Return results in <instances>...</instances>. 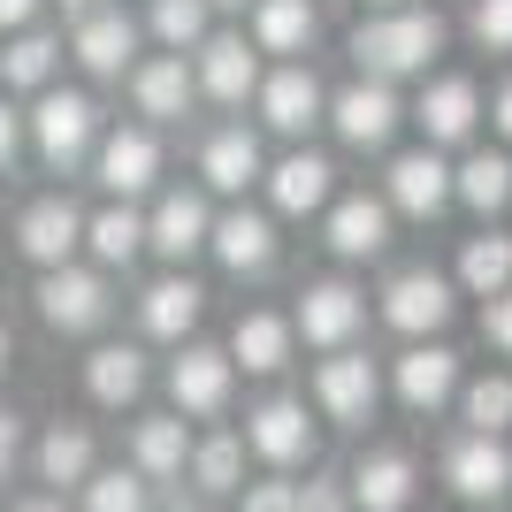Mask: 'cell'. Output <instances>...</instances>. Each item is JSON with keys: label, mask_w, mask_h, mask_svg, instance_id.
Masks as SVG:
<instances>
[{"label": "cell", "mask_w": 512, "mask_h": 512, "mask_svg": "<svg viewBox=\"0 0 512 512\" xmlns=\"http://www.w3.org/2000/svg\"><path fill=\"white\" fill-rule=\"evenodd\" d=\"M329 123H337V138L352 153H383L390 138H398V123H406V107H398V92H390L383 77H360V85H344L337 100H329Z\"/></svg>", "instance_id": "9"}, {"label": "cell", "mask_w": 512, "mask_h": 512, "mask_svg": "<svg viewBox=\"0 0 512 512\" xmlns=\"http://www.w3.org/2000/svg\"><path fill=\"white\" fill-rule=\"evenodd\" d=\"M123 85H130V107H138L153 130H161V123H184V115H192V100H199L192 62H184V54H169V46H161V54H138V69H130Z\"/></svg>", "instance_id": "12"}, {"label": "cell", "mask_w": 512, "mask_h": 512, "mask_svg": "<svg viewBox=\"0 0 512 512\" xmlns=\"http://www.w3.org/2000/svg\"><path fill=\"white\" fill-rule=\"evenodd\" d=\"M77 497H85V512H153V482L138 467H92Z\"/></svg>", "instance_id": "36"}, {"label": "cell", "mask_w": 512, "mask_h": 512, "mask_svg": "<svg viewBox=\"0 0 512 512\" xmlns=\"http://www.w3.org/2000/svg\"><path fill=\"white\" fill-rule=\"evenodd\" d=\"M92 467H100V444H92L85 421H54L39 444H31V474H39L54 497H62V490H85Z\"/></svg>", "instance_id": "21"}, {"label": "cell", "mask_w": 512, "mask_h": 512, "mask_svg": "<svg viewBox=\"0 0 512 512\" xmlns=\"http://www.w3.org/2000/svg\"><path fill=\"white\" fill-rule=\"evenodd\" d=\"M459 413H467L474 436H505L512 428V375H482V383L459 390Z\"/></svg>", "instance_id": "39"}, {"label": "cell", "mask_w": 512, "mask_h": 512, "mask_svg": "<svg viewBox=\"0 0 512 512\" xmlns=\"http://www.w3.org/2000/svg\"><path fill=\"white\" fill-rule=\"evenodd\" d=\"M329 192H337V169H329L321 153H283L276 169H268L276 214H314V207H329Z\"/></svg>", "instance_id": "30"}, {"label": "cell", "mask_w": 512, "mask_h": 512, "mask_svg": "<svg viewBox=\"0 0 512 512\" xmlns=\"http://www.w3.org/2000/svg\"><path fill=\"white\" fill-rule=\"evenodd\" d=\"M444 482L459 497H467V505H497V497L512 490V451L497 444V436H459V444L444 451Z\"/></svg>", "instance_id": "17"}, {"label": "cell", "mask_w": 512, "mask_h": 512, "mask_svg": "<svg viewBox=\"0 0 512 512\" xmlns=\"http://www.w3.org/2000/svg\"><path fill=\"white\" fill-rule=\"evenodd\" d=\"M245 451H260L268 467H299L314 459V421H306L299 398H268V406L245 413Z\"/></svg>", "instance_id": "18"}, {"label": "cell", "mask_w": 512, "mask_h": 512, "mask_svg": "<svg viewBox=\"0 0 512 512\" xmlns=\"http://www.w3.org/2000/svg\"><path fill=\"white\" fill-rule=\"evenodd\" d=\"M207 23H214V0H153L146 8V31L169 54H192L199 39H207Z\"/></svg>", "instance_id": "37"}, {"label": "cell", "mask_w": 512, "mask_h": 512, "mask_svg": "<svg viewBox=\"0 0 512 512\" xmlns=\"http://www.w3.org/2000/svg\"><path fill=\"white\" fill-rule=\"evenodd\" d=\"M367 8H413V0H367Z\"/></svg>", "instance_id": "51"}, {"label": "cell", "mask_w": 512, "mask_h": 512, "mask_svg": "<svg viewBox=\"0 0 512 512\" xmlns=\"http://www.w3.org/2000/svg\"><path fill=\"white\" fill-rule=\"evenodd\" d=\"M299 512H352V490L329 482V474H321V482H299Z\"/></svg>", "instance_id": "42"}, {"label": "cell", "mask_w": 512, "mask_h": 512, "mask_svg": "<svg viewBox=\"0 0 512 512\" xmlns=\"http://www.w3.org/2000/svg\"><path fill=\"white\" fill-rule=\"evenodd\" d=\"M482 337H490L497 352H505V360H512V291H497V299H482Z\"/></svg>", "instance_id": "43"}, {"label": "cell", "mask_w": 512, "mask_h": 512, "mask_svg": "<svg viewBox=\"0 0 512 512\" xmlns=\"http://www.w3.org/2000/svg\"><path fill=\"white\" fill-rule=\"evenodd\" d=\"M199 176H207V192L237 199V192L260 176V138H253L245 123H222L207 146H199Z\"/></svg>", "instance_id": "29"}, {"label": "cell", "mask_w": 512, "mask_h": 512, "mask_svg": "<svg viewBox=\"0 0 512 512\" xmlns=\"http://www.w3.org/2000/svg\"><path fill=\"white\" fill-rule=\"evenodd\" d=\"M352 505L360 512H406L413 505V459L406 451H367L352 467Z\"/></svg>", "instance_id": "32"}, {"label": "cell", "mask_w": 512, "mask_h": 512, "mask_svg": "<svg viewBox=\"0 0 512 512\" xmlns=\"http://www.w3.org/2000/svg\"><path fill=\"white\" fill-rule=\"evenodd\" d=\"M444 54V16L436 8H375V16L352 31V62H360V77H413V69H428Z\"/></svg>", "instance_id": "1"}, {"label": "cell", "mask_w": 512, "mask_h": 512, "mask_svg": "<svg viewBox=\"0 0 512 512\" xmlns=\"http://www.w3.org/2000/svg\"><path fill=\"white\" fill-rule=\"evenodd\" d=\"M490 123H497V138H505V146H512V77H505V85H497V100H490Z\"/></svg>", "instance_id": "47"}, {"label": "cell", "mask_w": 512, "mask_h": 512, "mask_svg": "<svg viewBox=\"0 0 512 512\" xmlns=\"http://www.w3.org/2000/svg\"><path fill=\"white\" fill-rule=\"evenodd\" d=\"M360 321H367V299H360L344 276H329V283H306V291H299V314H291V329H299L314 352H337V344L360 337Z\"/></svg>", "instance_id": "15"}, {"label": "cell", "mask_w": 512, "mask_h": 512, "mask_svg": "<svg viewBox=\"0 0 512 512\" xmlns=\"http://www.w3.org/2000/svg\"><path fill=\"white\" fill-rule=\"evenodd\" d=\"M192 490L199 497H230V490H245V436H230V428H214L207 444H192Z\"/></svg>", "instance_id": "35"}, {"label": "cell", "mask_w": 512, "mask_h": 512, "mask_svg": "<svg viewBox=\"0 0 512 512\" xmlns=\"http://www.w3.org/2000/svg\"><path fill=\"white\" fill-rule=\"evenodd\" d=\"M199 314H207V291H199L184 268L138 291V329H146V337H161V344H184V337L199 329Z\"/></svg>", "instance_id": "22"}, {"label": "cell", "mask_w": 512, "mask_h": 512, "mask_svg": "<svg viewBox=\"0 0 512 512\" xmlns=\"http://www.w3.org/2000/svg\"><path fill=\"white\" fill-rule=\"evenodd\" d=\"M467 31H474L482 54H512V0H474Z\"/></svg>", "instance_id": "40"}, {"label": "cell", "mask_w": 512, "mask_h": 512, "mask_svg": "<svg viewBox=\"0 0 512 512\" xmlns=\"http://www.w3.org/2000/svg\"><path fill=\"white\" fill-rule=\"evenodd\" d=\"M375 398H383V375H375V360L367 352H352V344H337L329 360L314 367V406L329 413V421H367L375 413Z\"/></svg>", "instance_id": "14"}, {"label": "cell", "mask_w": 512, "mask_h": 512, "mask_svg": "<svg viewBox=\"0 0 512 512\" xmlns=\"http://www.w3.org/2000/svg\"><path fill=\"white\" fill-rule=\"evenodd\" d=\"M130 467L146 474L153 490H161V482H184V467H192V428H184V413H146V421L130 428Z\"/></svg>", "instance_id": "23"}, {"label": "cell", "mask_w": 512, "mask_h": 512, "mask_svg": "<svg viewBox=\"0 0 512 512\" xmlns=\"http://www.w3.org/2000/svg\"><path fill=\"white\" fill-rule=\"evenodd\" d=\"M451 314H459V291H451V276H436V268H398V276H390L383 321L398 329V337H436Z\"/></svg>", "instance_id": "11"}, {"label": "cell", "mask_w": 512, "mask_h": 512, "mask_svg": "<svg viewBox=\"0 0 512 512\" xmlns=\"http://www.w3.org/2000/svg\"><path fill=\"white\" fill-rule=\"evenodd\" d=\"M16 512H69V505H62L54 490H46V497H31V505H16Z\"/></svg>", "instance_id": "49"}, {"label": "cell", "mask_w": 512, "mask_h": 512, "mask_svg": "<svg viewBox=\"0 0 512 512\" xmlns=\"http://www.w3.org/2000/svg\"><path fill=\"white\" fill-rule=\"evenodd\" d=\"M230 390H237V360L222 344H184L169 360V406L184 421H222L230 413Z\"/></svg>", "instance_id": "7"}, {"label": "cell", "mask_w": 512, "mask_h": 512, "mask_svg": "<svg viewBox=\"0 0 512 512\" xmlns=\"http://www.w3.org/2000/svg\"><path fill=\"white\" fill-rule=\"evenodd\" d=\"M62 39H69V62L85 69L92 85H123L130 69H138V39H146V23L130 16L123 0H107V8H92V16L62 23Z\"/></svg>", "instance_id": "4"}, {"label": "cell", "mask_w": 512, "mask_h": 512, "mask_svg": "<svg viewBox=\"0 0 512 512\" xmlns=\"http://www.w3.org/2000/svg\"><path fill=\"white\" fill-rule=\"evenodd\" d=\"M23 153H31V123H23V100H16V92H0V176L16 169Z\"/></svg>", "instance_id": "41"}, {"label": "cell", "mask_w": 512, "mask_h": 512, "mask_svg": "<svg viewBox=\"0 0 512 512\" xmlns=\"http://www.w3.org/2000/svg\"><path fill=\"white\" fill-rule=\"evenodd\" d=\"M16 367V337H8V321H0V375Z\"/></svg>", "instance_id": "50"}, {"label": "cell", "mask_w": 512, "mask_h": 512, "mask_svg": "<svg viewBox=\"0 0 512 512\" xmlns=\"http://www.w3.org/2000/svg\"><path fill=\"white\" fill-rule=\"evenodd\" d=\"M245 512H299V482H253Z\"/></svg>", "instance_id": "44"}, {"label": "cell", "mask_w": 512, "mask_h": 512, "mask_svg": "<svg viewBox=\"0 0 512 512\" xmlns=\"http://www.w3.org/2000/svg\"><path fill=\"white\" fill-rule=\"evenodd\" d=\"M31 306H39V321L54 329V337H100L107 314H115V291H107V268L62 260V268H39Z\"/></svg>", "instance_id": "3"}, {"label": "cell", "mask_w": 512, "mask_h": 512, "mask_svg": "<svg viewBox=\"0 0 512 512\" xmlns=\"http://www.w3.org/2000/svg\"><path fill=\"white\" fill-rule=\"evenodd\" d=\"M207 253L230 268V276H260L268 260H276V222L253 207H230V214H214V237H207Z\"/></svg>", "instance_id": "25"}, {"label": "cell", "mask_w": 512, "mask_h": 512, "mask_svg": "<svg viewBox=\"0 0 512 512\" xmlns=\"http://www.w3.org/2000/svg\"><path fill=\"white\" fill-rule=\"evenodd\" d=\"M62 62H69V39L54 23H23L0 39V92L16 100H39L46 85H62Z\"/></svg>", "instance_id": "10"}, {"label": "cell", "mask_w": 512, "mask_h": 512, "mask_svg": "<svg viewBox=\"0 0 512 512\" xmlns=\"http://www.w3.org/2000/svg\"><path fill=\"white\" fill-rule=\"evenodd\" d=\"M23 123H31V153H39V169L54 176H77L100 146V100L85 85H46L39 100H23Z\"/></svg>", "instance_id": "2"}, {"label": "cell", "mask_w": 512, "mask_h": 512, "mask_svg": "<svg viewBox=\"0 0 512 512\" xmlns=\"http://www.w3.org/2000/svg\"><path fill=\"white\" fill-rule=\"evenodd\" d=\"M23 467V413L16 406H0V482Z\"/></svg>", "instance_id": "45"}, {"label": "cell", "mask_w": 512, "mask_h": 512, "mask_svg": "<svg viewBox=\"0 0 512 512\" xmlns=\"http://www.w3.org/2000/svg\"><path fill=\"white\" fill-rule=\"evenodd\" d=\"M444 199H451V161L436 146H413V153H398L390 161V207H406V214H444Z\"/></svg>", "instance_id": "27"}, {"label": "cell", "mask_w": 512, "mask_h": 512, "mask_svg": "<svg viewBox=\"0 0 512 512\" xmlns=\"http://www.w3.org/2000/svg\"><path fill=\"white\" fill-rule=\"evenodd\" d=\"M291 321L283 314H237V329H230V360L245 367V375H283L291 367Z\"/></svg>", "instance_id": "31"}, {"label": "cell", "mask_w": 512, "mask_h": 512, "mask_svg": "<svg viewBox=\"0 0 512 512\" xmlns=\"http://www.w3.org/2000/svg\"><path fill=\"white\" fill-rule=\"evenodd\" d=\"M260 123L268 130H283V138H306V130L329 115V92H321V77L306 62H283L276 77H260Z\"/></svg>", "instance_id": "16"}, {"label": "cell", "mask_w": 512, "mask_h": 512, "mask_svg": "<svg viewBox=\"0 0 512 512\" xmlns=\"http://www.w3.org/2000/svg\"><path fill=\"white\" fill-rule=\"evenodd\" d=\"M16 253L31 260V268H62V260L85 253V207L54 184V192L23 199L16 207Z\"/></svg>", "instance_id": "6"}, {"label": "cell", "mask_w": 512, "mask_h": 512, "mask_svg": "<svg viewBox=\"0 0 512 512\" xmlns=\"http://www.w3.org/2000/svg\"><path fill=\"white\" fill-rule=\"evenodd\" d=\"M214 8H245V0H214Z\"/></svg>", "instance_id": "52"}, {"label": "cell", "mask_w": 512, "mask_h": 512, "mask_svg": "<svg viewBox=\"0 0 512 512\" xmlns=\"http://www.w3.org/2000/svg\"><path fill=\"white\" fill-rule=\"evenodd\" d=\"M62 8V23H77V16H92V8H107V0H54Z\"/></svg>", "instance_id": "48"}, {"label": "cell", "mask_w": 512, "mask_h": 512, "mask_svg": "<svg viewBox=\"0 0 512 512\" xmlns=\"http://www.w3.org/2000/svg\"><path fill=\"white\" fill-rule=\"evenodd\" d=\"M459 283H467L474 299L512 291V237H467V253H459Z\"/></svg>", "instance_id": "38"}, {"label": "cell", "mask_w": 512, "mask_h": 512, "mask_svg": "<svg viewBox=\"0 0 512 512\" xmlns=\"http://www.w3.org/2000/svg\"><path fill=\"white\" fill-rule=\"evenodd\" d=\"M138 253H146V207H138V199H107V207L85 214V260L92 268L123 276Z\"/></svg>", "instance_id": "19"}, {"label": "cell", "mask_w": 512, "mask_h": 512, "mask_svg": "<svg viewBox=\"0 0 512 512\" xmlns=\"http://www.w3.org/2000/svg\"><path fill=\"white\" fill-rule=\"evenodd\" d=\"M253 46L260 54H306L314 46V0H253Z\"/></svg>", "instance_id": "34"}, {"label": "cell", "mask_w": 512, "mask_h": 512, "mask_svg": "<svg viewBox=\"0 0 512 512\" xmlns=\"http://www.w3.org/2000/svg\"><path fill=\"white\" fill-rule=\"evenodd\" d=\"M46 8H54V0H0V39L23 31V23H46Z\"/></svg>", "instance_id": "46"}, {"label": "cell", "mask_w": 512, "mask_h": 512, "mask_svg": "<svg viewBox=\"0 0 512 512\" xmlns=\"http://www.w3.org/2000/svg\"><path fill=\"white\" fill-rule=\"evenodd\" d=\"M214 237V207L207 192H192V184H169V192L146 207V253H161L169 268H184L192 253H207Z\"/></svg>", "instance_id": "8"}, {"label": "cell", "mask_w": 512, "mask_h": 512, "mask_svg": "<svg viewBox=\"0 0 512 512\" xmlns=\"http://www.w3.org/2000/svg\"><path fill=\"white\" fill-rule=\"evenodd\" d=\"M390 383H398V398H406L413 413H436V406L459 398V352L413 337V352H398V375H390Z\"/></svg>", "instance_id": "20"}, {"label": "cell", "mask_w": 512, "mask_h": 512, "mask_svg": "<svg viewBox=\"0 0 512 512\" xmlns=\"http://www.w3.org/2000/svg\"><path fill=\"white\" fill-rule=\"evenodd\" d=\"M413 115H421L428 146H467L474 123H482V92H474V77H436Z\"/></svg>", "instance_id": "26"}, {"label": "cell", "mask_w": 512, "mask_h": 512, "mask_svg": "<svg viewBox=\"0 0 512 512\" xmlns=\"http://www.w3.org/2000/svg\"><path fill=\"white\" fill-rule=\"evenodd\" d=\"M192 77L207 100L222 107H245L260 92V46L253 39H237V31H207V39L192 46Z\"/></svg>", "instance_id": "13"}, {"label": "cell", "mask_w": 512, "mask_h": 512, "mask_svg": "<svg viewBox=\"0 0 512 512\" xmlns=\"http://www.w3.org/2000/svg\"><path fill=\"white\" fill-rule=\"evenodd\" d=\"M390 245V207L367 192H344L337 207H329V253L337 260H375Z\"/></svg>", "instance_id": "28"}, {"label": "cell", "mask_w": 512, "mask_h": 512, "mask_svg": "<svg viewBox=\"0 0 512 512\" xmlns=\"http://www.w3.org/2000/svg\"><path fill=\"white\" fill-rule=\"evenodd\" d=\"M451 199H467L474 214H497V207H512V153H467L459 169H451Z\"/></svg>", "instance_id": "33"}, {"label": "cell", "mask_w": 512, "mask_h": 512, "mask_svg": "<svg viewBox=\"0 0 512 512\" xmlns=\"http://www.w3.org/2000/svg\"><path fill=\"white\" fill-rule=\"evenodd\" d=\"M92 184H100L107 199H146L153 184H161V138H153V123H115L100 130V146H92Z\"/></svg>", "instance_id": "5"}, {"label": "cell", "mask_w": 512, "mask_h": 512, "mask_svg": "<svg viewBox=\"0 0 512 512\" xmlns=\"http://www.w3.org/2000/svg\"><path fill=\"white\" fill-rule=\"evenodd\" d=\"M85 398L100 413H123L146 398V352L138 344H92L85 352Z\"/></svg>", "instance_id": "24"}]
</instances>
